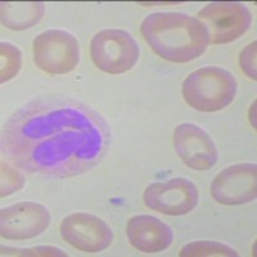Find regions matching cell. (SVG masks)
<instances>
[{
  "label": "cell",
  "instance_id": "7a4b0ae2",
  "mask_svg": "<svg viewBox=\"0 0 257 257\" xmlns=\"http://www.w3.org/2000/svg\"><path fill=\"white\" fill-rule=\"evenodd\" d=\"M141 32L157 56L174 63L198 58L210 44L207 29L187 13H152L143 20Z\"/></svg>",
  "mask_w": 257,
  "mask_h": 257
},
{
  "label": "cell",
  "instance_id": "8992f818",
  "mask_svg": "<svg viewBox=\"0 0 257 257\" xmlns=\"http://www.w3.org/2000/svg\"><path fill=\"white\" fill-rule=\"evenodd\" d=\"M198 18L207 29L211 44H228L249 29L252 15L238 2H213L198 12Z\"/></svg>",
  "mask_w": 257,
  "mask_h": 257
},
{
  "label": "cell",
  "instance_id": "9c48e42d",
  "mask_svg": "<svg viewBox=\"0 0 257 257\" xmlns=\"http://www.w3.org/2000/svg\"><path fill=\"white\" fill-rule=\"evenodd\" d=\"M52 216L44 205L20 202L0 212V234L9 240L35 238L49 228Z\"/></svg>",
  "mask_w": 257,
  "mask_h": 257
},
{
  "label": "cell",
  "instance_id": "4fadbf2b",
  "mask_svg": "<svg viewBox=\"0 0 257 257\" xmlns=\"http://www.w3.org/2000/svg\"><path fill=\"white\" fill-rule=\"evenodd\" d=\"M44 13V3H2V24L20 31L38 24Z\"/></svg>",
  "mask_w": 257,
  "mask_h": 257
},
{
  "label": "cell",
  "instance_id": "ac0fdd59",
  "mask_svg": "<svg viewBox=\"0 0 257 257\" xmlns=\"http://www.w3.org/2000/svg\"><path fill=\"white\" fill-rule=\"evenodd\" d=\"M256 41H252L251 44L247 45L242 50L239 56V66L243 70V72L252 80L257 79L256 73Z\"/></svg>",
  "mask_w": 257,
  "mask_h": 257
},
{
  "label": "cell",
  "instance_id": "5bb4252c",
  "mask_svg": "<svg viewBox=\"0 0 257 257\" xmlns=\"http://www.w3.org/2000/svg\"><path fill=\"white\" fill-rule=\"evenodd\" d=\"M181 257H205V256H239L235 249L226 244L213 240H196L184 245L179 252Z\"/></svg>",
  "mask_w": 257,
  "mask_h": 257
},
{
  "label": "cell",
  "instance_id": "2e32d148",
  "mask_svg": "<svg viewBox=\"0 0 257 257\" xmlns=\"http://www.w3.org/2000/svg\"><path fill=\"white\" fill-rule=\"evenodd\" d=\"M25 179L22 174L7 164H2V198L11 196L24 187Z\"/></svg>",
  "mask_w": 257,
  "mask_h": 257
},
{
  "label": "cell",
  "instance_id": "9a60e30c",
  "mask_svg": "<svg viewBox=\"0 0 257 257\" xmlns=\"http://www.w3.org/2000/svg\"><path fill=\"white\" fill-rule=\"evenodd\" d=\"M22 67V53L16 45L0 43V81L7 82L16 77Z\"/></svg>",
  "mask_w": 257,
  "mask_h": 257
},
{
  "label": "cell",
  "instance_id": "30bf717a",
  "mask_svg": "<svg viewBox=\"0 0 257 257\" xmlns=\"http://www.w3.org/2000/svg\"><path fill=\"white\" fill-rule=\"evenodd\" d=\"M256 164H237L220 171L211 184V196L226 206L244 205L257 196Z\"/></svg>",
  "mask_w": 257,
  "mask_h": 257
},
{
  "label": "cell",
  "instance_id": "6da1fadb",
  "mask_svg": "<svg viewBox=\"0 0 257 257\" xmlns=\"http://www.w3.org/2000/svg\"><path fill=\"white\" fill-rule=\"evenodd\" d=\"M111 139L99 112L71 96L48 94L13 112L3 125L2 149L26 173L64 179L98 166Z\"/></svg>",
  "mask_w": 257,
  "mask_h": 257
},
{
  "label": "cell",
  "instance_id": "3957f363",
  "mask_svg": "<svg viewBox=\"0 0 257 257\" xmlns=\"http://www.w3.org/2000/svg\"><path fill=\"white\" fill-rule=\"evenodd\" d=\"M238 84L231 72L217 66L194 71L183 82L185 102L201 112H216L226 108L237 95Z\"/></svg>",
  "mask_w": 257,
  "mask_h": 257
},
{
  "label": "cell",
  "instance_id": "e0dca14e",
  "mask_svg": "<svg viewBox=\"0 0 257 257\" xmlns=\"http://www.w3.org/2000/svg\"><path fill=\"white\" fill-rule=\"evenodd\" d=\"M3 256H67L62 249L52 245H39L31 248H9L2 245Z\"/></svg>",
  "mask_w": 257,
  "mask_h": 257
},
{
  "label": "cell",
  "instance_id": "5b68a950",
  "mask_svg": "<svg viewBox=\"0 0 257 257\" xmlns=\"http://www.w3.org/2000/svg\"><path fill=\"white\" fill-rule=\"evenodd\" d=\"M36 66L50 75H64L77 67L80 47L76 38L63 30H47L32 41Z\"/></svg>",
  "mask_w": 257,
  "mask_h": 257
},
{
  "label": "cell",
  "instance_id": "277c9868",
  "mask_svg": "<svg viewBox=\"0 0 257 257\" xmlns=\"http://www.w3.org/2000/svg\"><path fill=\"white\" fill-rule=\"evenodd\" d=\"M90 56L100 71L120 75L132 70L141 57V49L132 34L125 30H102L93 36Z\"/></svg>",
  "mask_w": 257,
  "mask_h": 257
},
{
  "label": "cell",
  "instance_id": "52a82bcc",
  "mask_svg": "<svg viewBox=\"0 0 257 257\" xmlns=\"http://www.w3.org/2000/svg\"><path fill=\"white\" fill-rule=\"evenodd\" d=\"M198 189L185 178L153 183L144 190V203L151 210L170 216L187 215L198 205Z\"/></svg>",
  "mask_w": 257,
  "mask_h": 257
},
{
  "label": "cell",
  "instance_id": "ba28073f",
  "mask_svg": "<svg viewBox=\"0 0 257 257\" xmlns=\"http://www.w3.org/2000/svg\"><path fill=\"white\" fill-rule=\"evenodd\" d=\"M61 235L68 244L88 253H96L108 248L113 233L100 217L86 212L71 213L61 224Z\"/></svg>",
  "mask_w": 257,
  "mask_h": 257
},
{
  "label": "cell",
  "instance_id": "8fae6325",
  "mask_svg": "<svg viewBox=\"0 0 257 257\" xmlns=\"http://www.w3.org/2000/svg\"><path fill=\"white\" fill-rule=\"evenodd\" d=\"M174 147L188 167L205 171L215 166L219 158L216 144L207 132L194 123H181L174 132Z\"/></svg>",
  "mask_w": 257,
  "mask_h": 257
},
{
  "label": "cell",
  "instance_id": "7c38bea8",
  "mask_svg": "<svg viewBox=\"0 0 257 257\" xmlns=\"http://www.w3.org/2000/svg\"><path fill=\"white\" fill-rule=\"evenodd\" d=\"M130 244L144 253H157L173 244L174 233L169 225L152 215L133 216L126 225Z\"/></svg>",
  "mask_w": 257,
  "mask_h": 257
}]
</instances>
